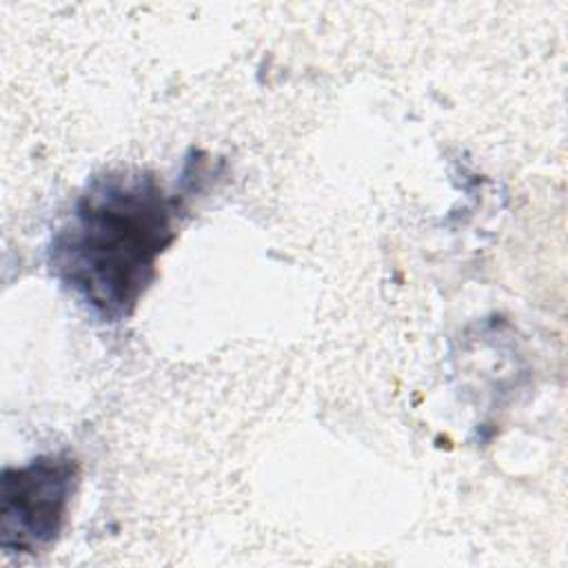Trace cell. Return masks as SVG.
I'll return each instance as SVG.
<instances>
[{
	"label": "cell",
	"mask_w": 568,
	"mask_h": 568,
	"mask_svg": "<svg viewBox=\"0 0 568 568\" xmlns=\"http://www.w3.org/2000/svg\"><path fill=\"white\" fill-rule=\"evenodd\" d=\"M182 211V195L151 171L95 175L51 237V273L98 320H126L175 240Z\"/></svg>",
	"instance_id": "1"
},
{
	"label": "cell",
	"mask_w": 568,
	"mask_h": 568,
	"mask_svg": "<svg viewBox=\"0 0 568 568\" xmlns=\"http://www.w3.org/2000/svg\"><path fill=\"white\" fill-rule=\"evenodd\" d=\"M78 486V462L69 453H51L2 473V548L36 555L62 532Z\"/></svg>",
	"instance_id": "2"
}]
</instances>
